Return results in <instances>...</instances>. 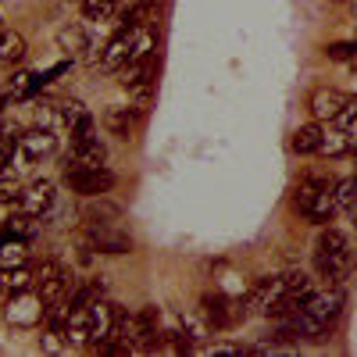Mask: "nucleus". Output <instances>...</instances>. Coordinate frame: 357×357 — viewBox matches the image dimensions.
I'll return each mask as SVG.
<instances>
[{"label":"nucleus","instance_id":"nucleus-14","mask_svg":"<svg viewBox=\"0 0 357 357\" xmlns=\"http://www.w3.org/2000/svg\"><path fill=\"white\" fill-rule=\"evenodd\" d=\"M139 114H143V107H107L104 111V129L118 139H129L136 132Z\"/></svg>","mask_w":357,"mask_h":357},{"label":"nucleus","instance_id":"nucleus-25","mask_svg":"<svg viewBox=\"0 0 357 357\" xmlns=\"http://www.w3.org/2000/svg\"><path fill=\"white\" fill-rule=\"evenodd\" d=\"M29 264L25 240H0V268H22Z\"/></svg>","mask_w":357,"mask_h":357},{"label":"nucleus","instance_id":"nucleus-22","mask_svg":"<svg viewBox=\"0 0 357 357\" xmlns=\"http://www.w3.org/2000/svg\"><path fill=\"white\" fill-rule=\"evenodd\" d=\"M68 286H72L68 272H65V268H57V272H54L50 279H43V282L36 286V293L43 296L47 304H54V301H65V293H68Z\"/></svg>","mask_w":357,"mask_h":357},{"label":"nucleus","instance_id":"nucleus-2","mask_svg":"<svg viewBox=\"0 0 357 357\" xmlns=\"http://www.w3.org/2000/svg\"><path fill=\"white\" fill-rule=\"evenodd\" d=\"M65 183L72 186V193L79 197H104L114 186V175L104 165H72L65 168Z\"/></svg>","mask_w":357,"mask_h":357},{"label":"nucleus","instance_id":"nucleus-27","mask_svg":"<svg viewBox=\"0 0 357 357\" xmlns=\"http://www.w3.org/2000/svg\"><path fill=\"white\" fill-rule=\"evenodd\" d=\"M22 183H18V178L15 175H0V204H4V207H15L18 204V197H22Z\"/></svg>","mask_w":357,"mask_h":357},{"label":"nucleus","instance_id":"nucleus-32","mask_svg":"<svg viewBox=\"0 0 357 357\" xmlns=\"http://www.w3.org/2000/svg\"><path fill=\"white\" fill-rule=\"evenodd\" d=\"M4 161H8V158H4V151H0V168H4Z\"/></svg>","mask_w":357,"mask_h":357},{"label":"nucleus","instance_id":"nucleus-12","mask_svg":"<svg viewBox=\"0 0 357 357\" xmlns=\"http://www.w3.org/2000/svg\"><path fill=\"white\" fill-rule=\"evenodd\" d=\"M200 311H204V318H207L211 329H229L232 321H240L236 318V301H229L225 293H207L200 301Z\"/></svg>","mask_w":357,"mask_h":357},{"label":"nucleus","instance_id":"nucleus-33","mask_svg":"<svg viewBox=\"0 0 357 357\" xmlns=\"http://www.w3.org/2000/svg\"><path fill=\"white\" fill-rule=\"evenodd\" d=\"M354 229H357V207H354Z\"/></svg>","mask_w":357,"mask_h":357},{"label":"nucleus","instance_id":"nucleus-30","mask_svg":"<svg viewBox=\"0 0 357 357\" xmlns=\"http://www.w3.org/2000/svg\"><path fill=\"white\" fill-rule=\"evenodd\" d=\"M354 54H357V40H350V43H329V47H325V57H329V61H350Z\"/></svg>","mask_w":357,"mask_h":357},{"label":"nucleus","instance_id":"nucleus-4","mask_svg":"<svg viewBox=\"0 0 357 357\" xmlns=\"http://www.w3.org/2000/svg\"><path fill=\"white\" fill-rule=\"evenodd\" d=\"M82 236H86V247L100 250V254H129L132 250V236L114 229V222H86Z\"/></svg>","mask_w":357,"mask_h":357},{"label":"nucleus","instance_id":"nucleus-19","mask_svg":"<svg viewBox=\"0 0 357 357\" xmlns=\"http://www.w3.org/2000/svg\"><path fill=\"white\" fill-rule=\"evenodd\" d=\"M321 136H325V129L318 122H307V126H301V129L293 132L289 146H293L296 154H318L321 151Z\"/></svg>","mask_w":357,"mask_h":357},{"label":"nucleus","instance_id":"nucleus-15","mask_svg":"<svg viewBox=\"0 0 357 357\" xmlns=\"http://www.w3.org/2000/svg\"><path fill=\"white\" fill-rule=\"evenodd\" d=\"M65 343L68 347H89L93 343V321H89V307H72L65 321Z\"/></svg>","mask_w":357,"mask_h":357},{"label":"nucleus","instance_id":"nucleus-31","mask_svg":"<svg viewBox=\"0 0 357 357\" xmlns=\"http://www.w3.org/2000/svg\"><path fill=\"white\" fill-rule=\"evenodd\" d=\"M350 72H354V75H357V54H354V57H350Z\"/></svg>","mask_w":357,"mask_h":357},{"label":"nucleus","instance_id":"nucleus-20","mask_svg":"<svg viewBox=\"0 0 357 357\" xmlns=\"http://www.w3.org/2000/svg\"><path fill=\"white\" fill-rule=\"evenodd\" d=\"M36 236V222L29 218V215H22V211H15L8 222H4V229H0V240H33Z\"/></svg>","mask_w":357,"mask_h":357},{"label":"nucleus","instance_id":"nucleus-6","mask_svg":"<svg viewBox=\"0 0 357 357\" xmlns=\"http://www.w3.org/2000/svg\"><path fill=\"white\" fill-rule=\"evenodd\" d=\"M54 151H57V136H54V129H47V126L22 129L18 146H15V154H18L22 161H40V158H50Z\"/></svg>","mask_w":357,"mask_h":357},{"label":"nucleus","instance_id":"nucleus-16","mask_svg":"<svg viewBox=\"0 0 357 357\" xmlns=\"http://www.w3.org/2000/svg\"><path fill=\"white\" fill-rule=\"evenodd\" d=\"M72 165H104L107 161V146L104 139L93 132V136H86V139H72Z\"/></svg>","mask_w":357,"mask_h":357},{"label":"nucleus","instance_id":"nucleus-34","mask_svg":"<svg viewBox=\"0 0 357 357\" xmlns=\"http://www.w3.org/2000/svg\"><path fill=\"white\" fill-rule=\"evenodd\" d=\"M0 29H4V15H0Z\"/></svg>","mask_w":357,"mask_h":357},{"label":"nucleus","instance_id":"nucleus-28","mask_svg":"<svg viewBox=\"0 0 357 357\" xmlns=\"http://www.w3.org/2000/svg\"><path fill=\"white\" fill-rule=\"evenodd\" d=\"M336 200H340V207H357V175L340 178L336 183Z\"/></svg>","mask_w":357,"mask_h":357},{"label":"nucleus","instance_id":"nucleus-13","mask_svg":"<svg viewBox=\"0 0 357 357\" xmlns=\"http://www.w3.org/2000/svg\"><path fill=\"white\" fill-rule=\"evenodd\" d=\"M126 0H82V18L93 25H111L126 18Z\"/></svg>","mask_w":357,"mask_h":357},{"label":"nucleus","instance_id":"nucleus-26","mask_svg":"<svg viewBox=\"0 0 357 357\" xmlns=\"http://www.w3.org/2000/svg\"><path fill=\"white\" fill-rule=\"evenodd\" d=\"M40 86H43L40 75H33V72H18V75H11V82H8V93H11L15 100H22V97H33Z\"/></svg>","mask_w":357,"mask_h":357},{"label":"nucleus","instance_id":"nucleus-10","mask_svg":"<svg viewBox=\"0 0 357 357\" xmlns=\"http://www.w3.org/2000/svg\"><path fill=\"white\" fill-rule=\"evenodd\" d=\"M129 43H132V29H122L118 36H111L104 43V50L97 54V68L100 72H122L129 61Z\"/></svg>","mask_w":357,"mask_h":357},{"label":"nucleus","instance_id":"nucleus-5","mask_svg":"<svg viewBox=\"0 0 357 357\" xmlns=\"http://www.w3.org/2000/svg\"><path fill=\"white\" fill-rule=\"evenodd\" d=\"M54 204H57V193H54V183L50 178H36L33 186H25L18 204H15V211L29 215V218H43L54 211Z\"/></svg>","mask_w":357,"mask_h":357},{"label":"nucleus","instance_id":"nucleus-9","mask_svg":"<svg viewBox=\"0 0 357 357\" xmlns=\"http://www.w3.org/2000/svg\"><path fill=\"white\" fill-rule=\"evenodd\" d=\"M8 318H11L15 325H40V321L47 318V301H43L40 293L33 296V289H25V293L11 296V311H8Z\"/></svg>","mask_w":357,"mask_h":357},{"label":"nucleus","instance_id":"nucleus-35","mask_svg":"<svg viewBox=\"0 0 357 357\" xmlns=\"http://www.w3.org/2000/svg\"><path fill=\"white\" fill-rule=\"evenodd\" d=\"M333 4H347V0H333Z\"/></svg>","mask_w":357,"mask_h":357},{"label":"nucleus","instance_id":"nucleus-36","mask_svg":"<svg viewBox=\"0 0 357 357\" xmlns=\"http://www.w3.org/2000/svg\"><path fill=\"white\" fill-rule=\"evenodd\" d=\"M354 15H357V0H354Z\"/></svg>","mask_w":357,"mask_h":357},{"label":"nucleus","instance_id":"nucleus-21","mask_svg":"<svg viewBox=\"0 0 357 357\" xmlns=\"http://www.w3.org/2000/svg\"><path fill=\"white\" fill-rule=\"evenodd\" d=\"M314 293V279L307 272H286L282 275V296H293V301H307V296Z\"/></svg>","mask_w":357,"mask_h":357},{"label":"nucleus","instance_id":"nucleus-3","mask_svg":"<svg viewBox=\"0 0 357 357\" xmlns=\"http://www.w3.org/2000/svg\"><path fill=\"white\" fill-rule=\"evenodd\" d=\"M343 304H347V296H343V289L340 286H329V289H314L307 301H304V314L311 318V321H318L325 333L336 325V318L343 314Z\"/></svg>","mask_w":357,"mask_h":357},{"label":"nucleus","instance_id":"nucleus-17","mask_svg":"<svg viewBox=\"0 0 357 357\" xmlns=\"http://www.w3.org/2000/svg\"><path fill=\"white\" fill-rule=\"evenodd\" d=\"M25 289H36L33 268H29V264H22V268H0V293H4V296H18Z\"/></svg>","mask_w":357,"mask_h":357},{"label":"nucleus","instance_id":"nucleus-1","mask_svg":"<svg viewBox=\"0 0 357 357\" xmlns=\"http://www.w3.org/2000/svg\"><path fill=\"white\" fill-rule=\"evenodd\" d=\"M293 211L314 225H329L333 215L340 211L336 183H329V178H304L293 193Z\"/></svg>","mask_w":357,"mask_h":357},{"label":"nucleus","instance_id":"nucleus-7","mask_svg":"<svg viewBox=\"0 0 357 357\" xmlns=\"http://www.w3.org/2000/svg\"><path fill=\"white\" fill-rule=\"evenodd\" d=\"M347 104V93L336 86H318L311 89V97H307V111L314 114V122H336V114L343 111Z\"/></svg>","mask_w":357,"mask_h":357},{"label":"nucleus","instance_id":"nucleus-29","mask_svg":"<svg viewBox=\"0 0 357 357\" xmlns=\"http://www.w3.org/2000/svg\"><path fill=\"white\" fill-rule=\"evenodd\" d=\"M336 126H340V129H350V132H357V97H347L343 111L336 114Z\"/></svg>","mask_w":357,"mask_h":357},{"label":"nucleus","instance_id":"nucleus-18","mask_svg":"<svg viewBox=\"0 0 357 357\" xmlns=\"http://www.w3.org/2000/svg\"><path fill=\"white\" fill-rule=\"evenodd\" d=\"M25 54H29V47H25V36L22 33H15V29H0V61L4 65H18V61H25Z\"/></svg>","mask_w":357,"mask_h":357},{"label":"nucleus","instance_id":"nucleus-24","mask_svg":"<svg viewBox=\"0 0 357 357\" xmlns=\"http://www.w3.org/2000/svg\"><path fill=\"white\" fill-rule=\"evenodd\" d=\"M82 215H86V222H118L122 218V207L111 204V200H100V197H89Z\"/></svg>","mask_w":357,"mask_h":357},{"label":"nucleus","instance_id":"nucleus-8","mask_svg":"<svg viewBox=\"0 0 357 357\" xmlns=\"http://www.w3.org/2000/svg\"><path fill=\"white\" fill-rule=\"evenodd\" d=\"M57 118H61V126L72 132V139H86V136H93V114H89V107L82 100H65V104H57Z\"/></svg>","mask_w":357,"mask_h":357},{"label":"nucleus","instance_id":"nucleus-11","mask_svg":"<svg viewBox=\"0 0 357 357\" xmlns=\"http://www.w3.org/2000/svg\"><path fill=\"white\" fill-rule=\"evenodd\" d=\"M314 257L318 261H343V264H350V240L340 229L325 225L318 232V240H314Z\"/></svg>","mask_w":357,"mask_h":357},{"label":"nucleus","instance_id":"nucleus-23","mask_svg":"<svg viewBox=\"0 0 357 357\" xmlns=\"http://www.w3.org/2000/svg\"><path fill=\"white\" fill-rule=\"evenodd\" d=\"M57 43H61V50H68L72 57L86 54L89 50V33H86V25H68L57 33Z\"/></svg>","mask_w":357,"mask_h":357}]
</instances>
